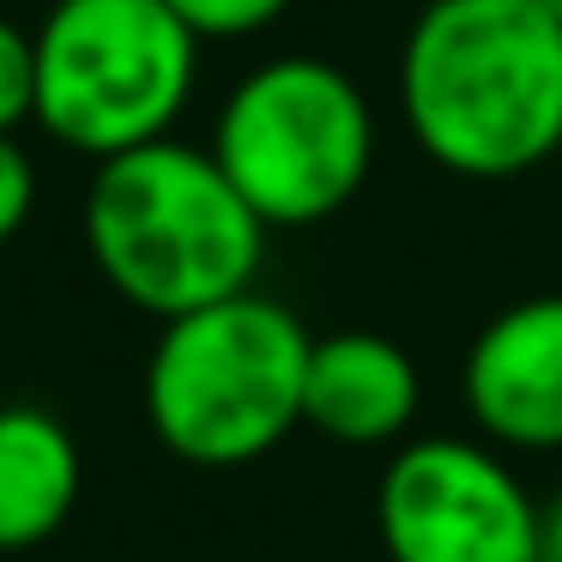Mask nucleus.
<instances>
[{"instance_id":"2","label":"nucleus","mask_w":562,"mask_h":562,"mask_svg":"<svg viewBox=\"0 0 562 562\" xmlns=\"http://www.w3.org/2000/svg\"><path fill=\"white\" fill-rule=\"evenodd\" d=\"M79 231L98 279L151 321L255 291L267 260L260 212L236 194L212 151L170 134L91 170Z\"/></svg>"},{"instance_id":"8","label":"nucleus","mask_w":562,"mask_h":562,"mask_svg":"<svg viewBox=\"0 0 562 562\" xmlns=\"http://www.w3.org/2000/svg\"><path fill=\"white\" fill-rule=\"evenodd\" d=\"M424 405L412 351L387 333L345 327L308 345L303 424L339 448H400Z\"/></svg>"},{"instance_id":"11","label":"nucleus","mask_w":562,"mask_h":562,"mask_svg":"<svg viewBox=\"0 0 562 562\" xmlns=\"http://www.w3.org/2000/svg\"><path fill=\"white\" fill-rule=\"evenodd\" d=\"M31 110H37V43L13 19H0V134H19Z\"/></svg>"},{"instance_id":"4","label":"nucleus","mask_w":562,"mask_h":562,"mask_svg":"<svg viewBox=\"0 0 562 562\" xmlns=\"http://www.w3.org/2000/svg\"><path fill=\"white\" fill-rule=\"evenodd\" d=\"M31 43V122L91 164L164 139L200 79V37L164 0H55Z\"/></svg>"},{"instance_id":"7","label":"nucleus","mask_w":562,"mask_h":562,"mask_svg":"<svg viewBox=\"0 0 562 562\" xmlns=\"http://www.w3.org/2000/svg\"><path fill=\"white\" fill-rule=\"evenodd\" d=\"M477 436L514 453L562 448V296H526L477 327L460 363Z\"/></svg>"},{"instance_id":"10","label":"nucleus","mask_w":562,"mask_h":562,"mask_svg":"<svg viewBox=\"0 0 562 562\" xmlns=\"http://www.w3.org/2000/svg\"><path fill=\"white\" fill-rule=\"evenodd\" d=\"M200 43H236V37H260L267 25H279L296 0H164Z\"/></svg>"},{"instance_id":"5","label":"nucleus","mask_w":562,"mask_h":562,"mask_svg":"<svg viewBox=\"0 0 562 562\" xmlns=\"http://www.w3.org/2000/svg\"><path fill=\"white\" fill-rule=\"evenodd\" d=\"M206 151L267 231H308L363 194L375 170V110L345 67L279 55L231 86Z\"/></svg>"},{"instance_id":"14","label":"nucleus","mask_w":562,"mask_h":562,"mask_svg":"<svg viewBox=\"0 0 562 562\" xmlns=\"http://www.w3.org/2000/svg\"><path fill=\"white\" fill-rule=\"evenodd\" d=\"M538 7H544L550 19H562V0H538Z\"/></svg>"},{"instance_id":"15","label":"nucleus","mask_w":562,"mask_h":562,"mask_svg":"<svg viewBox=\"0 0 562 562\" xmlns=\"http://www.w3.org/2000/svg\"><path fill=\"white\" fill-rule=\"evenodd\" d=\"M557 158H562V146H557Z\"/></svg>"},{"instance_id":"9","label":"nucleus","mask_w":562,"mask_h":562,"mask_svg":"<svg viewBox=\"0 0 562 562\" xmlns=\"http://www.w3.org/2000/svg\"><path fill=\"white\" fill-rule=\"evenodd\" d=\"M79 441L43 405H0V550H37L79 502Z\"/></svg>"},{"instance_id":"6","label":"nucleus","mask_w":562,"mask_h":562,"mask_svg":"<svg viewBox=\"0 0 562 562\" xmlns=\"http://www.w3.org/2000/svg\"><path fill=\"white\" fill-rule=\"evenodd\" d=\"M387 562H544L538 502L496 448L460 436L400 441L375 484Z\"/></svg>"},{"instance_id":"1","label":"nucleus","mask_w":562,"mask_h":562,"mask_svg":"<svg viewBox=\"0 0 562 562\" xmlns=\"http://www.w3.org/2000/svg\"><path fill=\"white\" fill-rule=\"evenodd\" d=\"M417 151L465 182H514L562 146V19L538 0H429L400 49Z\"/></svg>"},{"instance_id":"3","label":"nucleus","mask_w":562,"mask_h":562,"mask_svg":"<svg viewBox=\"0 0 562 562\" xmlns=\"http://www.w3.org/2000/svg\"><path fill=\"white\" fill-rule=\"evenodd\" d=\"M308 327L260 291L164 321L146 357V424L176 460L231 472L303 424Z\"/></svg>"},{"instance_id":"13","label":"nucleus","mask_w":562,"mask_h":562,"mask_svg":"<svg viewBox=\"0 0 562 562\" xmlns=\"http://www.w3.org/2000/svg\"><path fill=\"white\" fill-rule=\"evenodd\" d=\"M538 557L544 562H562V490L538 508Z\"/></svg>"},{"instance_id":"12","label":"nucleus","mask_w":562,"mask_h":562,"mask_svg":"<svg viewBox=\"0 0 562 562\" xmlns=\"http://www.w3.org/2000/svg\"><path fill=\"white\" fill-rule=\"evenodd\" d=\"M31 206H37V164L13 134H0V248L25 231Z\"/></svg>"}]
</instances>
